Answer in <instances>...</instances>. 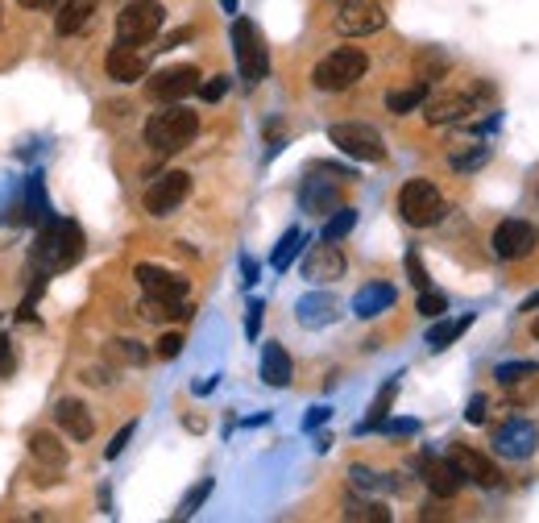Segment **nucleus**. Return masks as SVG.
I'll return each instance as SVG.
<instances>
[{
	"label": "nucleus",
	"mask_w": 539,
	"mask_h": 523,
	"mask_svg": "<svg viewBox=\"0 0 539 523\" xmlns=\"http://www.w3.org/2000/svg\"><path fill=\"white\" fill-rule=\"evenodd\" d=\"M328 142H332L340 154L357 158V162H382V158H386V142H382V133H378L374 125H361V121L332 125V129H328Z\"/></svg>",
	"instance_id": "423d86ee"
},
{
	"label": "nucleus",
	"mask_w": 539,
	"mask_h": 523,
	"mask_svg": "<svg viewBox=\"0 0 539 523\" xmlns=\"http://www.w3.org/2000/svg\"><path fill=\"white\" fill-rule=\"evenodd\" d=\"M208 494H212V478H204L200 486H195V490L187 494V499H183V507H179V515H183V519H187V515H195V511L204 507V499H208Z\"/></svg>",
	"instance_id": "e433bc0d"
},
{
	"label": "nucleus",
	"mask_w": 539,
	"mask_h": 523,
	"mask_svg": "<svg viewBox=\"0 0 539 523\" xmlns=\"http://www.w3.org/2000/svg\"><path fill=\"white\" fill-rule=\"evenodd\" d=\"M96 17V0H63L59 13H54V30L63 38H75L79 30H88Z\"/></svg>",
	"instance_id": "aec40b11"
},
{
	"label": "nucleus",
	"mask_w": 539,
	"mask_h": 523,
	"mask_svg": "<svg viewBox=\"0 0 539 523\" xmlns=\"http://www.w3.org/2000/svg\"><path fill=\"white\" fill-rule=\"evenodd\" d=\"M394 308V287L390 283H365L357 295H353V312L361 316V320H374V316H382V312H390Z\"/></svg>",
	"instance_id": "412c9836"
},
{
	"label": "nucleus",
	"mask_w": 539,
	"mask_h": 523,
	"mask_svg": "<svg viewBox=\"0 0 539 523\" xmlns=\"http://www.w3.org/2000/svg\"><path fill=\"white\" fill-rule=\"evenodd\" d=\"M262 378H266V387H291V378H295L291 353L282 349L278 341L262 349Z\"/></svg>",
	"instance_id": "4be33fe9"
},
{
	"label": "nucleus",
	"mask_w": 539,
	"mask_h": 523,
	"mask_svg": "<svg viewBox=\"0 0 539 523\" xmlns=\"http://www.w3.org/2000/svg\"><path fill=\"white\" fill-rule=\"evenodd\" d=\"M407 274H411V283H415L419 291H428V270H423L419 254H407Z\"/></svg>",
	"instance_id": "79ce46f5"
},
{
	"label": "nucleus",
	"mask_w": 539,
	"mask_h": 523,
	"mask_svg": "<svg viewBox=\"0 0 539 523\" xmlns=\"http://www.w3.org/2000/svg\"><path fill=\"white\" fill-rule=\"evenodd\" d=\"M108 357H117V362H125V366H146L150 362L146 345H137V341H112Z\"/></svg>",
	"instance_id": "473e14b6"
},
{
	"label": "nucleus",
	"mask_w": 539,
	"mask_h": 523,
	"mask_svg": "<svg viewBox=\"0 0 539 523\" xmlns=\"http://www.w3.org/2000/svg\"><path fill=\"white\" fill-rule=\"evenodd\" d=\"M299 204H303V212L336 208V187H332V183H320V179H307L303 191H299Z\"/></svg>",
	"instance_id": "393cba45"
},
{
	"label": "nucleus",
	"mask_w": 539,
	"mask_h": 523,
	"mask_svg": "<svg viewBox=\"0 0 539 523\" xmlns=\"http://www.w3.org/2000/svg\"><path fill=\"white\" fill-rule=\"evenodd\" d=\"M146 92H150V100H158V104H179V100H187L191 92H200V67H191V63L166 67V71H158V75L150 79Z\"/></svg>",
	"instance_id": "6e6552de"
},
{
	"label": "nucleus",
	"mask_w": 539,
	"mask_h": 523,
	"mask_svg": "<svg viewBox=\"0 0 539 523\" xmlns=\"http://www.w3.org/2000/svg\"><path fill=\"white\" fill-rule=\"evenodd\" d=\"M233 54H237V71L245 84H258V79H266L270 71V54H266V42L258 34V25L237 17L233 21Z\"/></svg>",
	"instance_id": "39448f33"
},
{
	"label": "nucleus",
	"mask_w": 539,
	"mask_h": 523,
	"mask_svg": "<svg viewBox=\"0 0 539 523\" xmlns=\"http://www.w3.org/2000/svg\"><path fill=\"white\" fill-rule=\"evenodd\" d=\"M394 395H399V382H386V387H382V395H378V399H374V407H370V420L361 424V432H370V428H382V424H386Z\"/></svg>",
	"instance_id": "c85d7f7f"
},
{
	"label": "nucleus",
	"mask_w": 539,
	"mask_h": 523,
	"mask_svg": "<svg viewBox=\"0 0 539 523\" xmlns=\"http://www.w3.org/2000/svg\"><path fill=\"white\" fill-rule=\"evenodd\" d=\"M295 312H299V324L320 328V324H328V320L336 316V299H332V295H320V291H316V295H303Z\"/></svg>",
	"instance_id": "5701e85b"
},
{
	"label": "nucleus",
	"mask_w": 539,
	"mask_h": 523,
	"mask_svg": "<svg viewBox=\"0 0 539 523\" xmlns=\"http://www.w3.org/2000/svg\"><path fill=\"white\" fill-rule=\"evenodd\" d=\"M104 71H108V79H117V84H137V79L146 75V54H141L137 46L117 42L104 54Z\"/></svg>",
	"instance_id": "f3484780"
},
{
	"label": "nucleus",
	"mask_w": 539,
	"mask_h": 523,
	"mask_svg": "<svg viewBox=\"0 0 539 523\" xmlns=\"http://www.w3.org/2000/svg\"><path fill=\"white\" fill-rule=\"evenodd\" d=\"M423 482H428V490L436 494V499H452L461 486H465V478H461V470L452 465L448 457L440 461V457H428L423 461Z\"/></svg>",
	"instance_id": "a211bd4d"
},
{
	"label": "nucleus",
	"mask_w": 539,
	"mask_h": 523,
	"mask_svg": "<svg viewBox=\"0 0 539 523\" xmlns=\"http://www.w3.org/2000/svg\"><path fill=\"white\" fill-rule=\"evenodd\" d=\"M25 220H34V225H46V220H50V204H46V191H42V175L25 179Z\"/></svg>",
	"instance_id": "a878e982"
},
{
	"label": "nucleus",
	"mask_w": 539,
	"mask_h": 523,
	"mask_svg": "<svg viewBox=\"0 0 539 523\" xmlns=\"http://www.w3.org/2000/svg\"><path fill=\"white\" fill-rule=\"evenodd\" d=\"M535 245V229L527 225V220H502V225L494 229V254L502 262H515V258H527Z\"/></svg>",
	"instance_id": "2eb2a0df"
},
{
	"label": "nucleus",
	"mask_w": 539,
	"mask_h": 523,
	"mask_svg": "<svg viewBox=\"0 0 539 523\" xmlns=\"http://www.w3.org/2000/svg\"><path fill=\"white\" fill-rule=\"evenodd\" d=\"M469 324H473V316H461V320H444V324H436L432 333H428V345H432V349H448L452 341H457V337L465 333Z\"/></svg>",
	"instance_id": "cd10ccee"
},
{
	"label": "nucleus",
	"mask_w": 539,
	"mask_h": 523,
	"mask_svg": "<svg viewBox=\"0 0 539 523\" xmlns=\"http://www.w3.org/2000/svg\"><path fill=\"white\" fill-rule=\"evenodd\" d=\"M30 453L38 465H50V470H63L67 465V449L59 445V436H50V432H34L30 436Z\"/></svg>",
	"instance_id": "b1692460"
},
{
	"label": "nucleus",
	"mask_w": 539,
	"mask_h": 523,
	"mask_svg": "<svg viewBox=\"0 0 539 523\" xmlns=\"http://www.w3.org/2000/svg\"><path fill=\"white\" fill-rule=\"evenodd\" d=\"M353 486H361V490H374V486H378V478H374L370 470H361V465H353Z\"/></svg>",
	"instance_id": "a18cd8bd"
},
{
	"label": "nucleus",
	"mask_w": 539,
	"mask_h": 523,
	"mask_svg": "<svg viewBox=\"0 0 539 523\" xmlns=\"http://www.w3.org/2000/svg\"><path fill=\"white\" fill-rule=\"evenodd\" d=\"M535 445H539V428H535L531 420H510V424H502V428L494 432V449H498L502 457L523 461V457L535 453Z\"/></svg>",
	"instance_id": "4468645a"
},
{
	"label": "nucleus",
	"mask_w": 539,
	"mask_h": 523,
	"mask_svg": "<svg viewBox=\"0 0 539 523\" xmlns=\"http://www.w3.org/2000/svg\"><path fill=\"white\" fill-rule=\"evenodd\" d=\"M523 308H527V312H531V308H539V291H535V295L527 299V304H523Z\"/></svg>",
	"instance_id": "864d4df0"
},
{
	"label": "nucleus",
	"mask_w": 539,
	"mask_h": 523,
	"mask_svg": "<svg viewBox=\"0 0 539 523\" xmlns=\"http://www.w3.org/2000/svg\"><path fill=\"white\" fill-rule=\"evenodd\" d=\"M386 432H399V436H407V432H415V420H394V424H386Z\"/></svg>",
	"instance_id": "8fccbe9b"
},
{
	"label": "nucleus",
	"mask_w": 539,
	"mask_h": 523,
	"mask_svg": "<svg viewBox=\"0 0 539 523\" xmlns=\"http://www.w3.org/2000/svg\"><path fill=\"white\" fill-rule=\"evenodd\" d=\"M345 519H365V523H390V511L382 503H349Z\"/></svg>",
	"instance_id": "f704fd0d"
},
{
	"label": "nucleus",
	"mask_w": 539,
	"mask_h": 523,
	"mask_svg": "<svg viewBox=\"0 0 539 523\" xmlns=\"http://www.w3.org/2000/svg\"><path fill=\"white\" fill-rule=\"evenodd\" d=\"M324 420H328V407H311V411H307V420H303V428L311 432V428H320Z\"/></svg>",
	"instance_id": "de8ad7c7"
},
{
	"label": "nucleus",
	"mask_w": 539,
	"mask_h": 523,
	"mask_svg": "<svg viewBox=\"0 0 539 523\" xmlns=\"http://www.w3.org/2000/svg\"><path fill=\"white\" fill-rule=\"evenodd\" d=\"M241 274H245V287H253V283H258V262L241 258Z\"/></svg>",
	"instance_id": "09e8293b"
},
{
	"label": "nucleus",
	"mask_w": 539,
	"mask_h": 523,
	"mask_svg": "<svg viewBox=\"0 0 539 523\" xmlns=\"http://www.w3.org/2000/svg\"><path fill=\"white\" fill-rule=\"evenodd\" d=\"M195 133H200V117H195L191 108H183V104H166L162 113H154L146 121V142L158 154H175V150L191 146Z\"/></svg>",
	"instance_id": "f03ea898"
},
{
	"label": "nucleus",
	"mask_w": 539,
	"mask_h": 523,
	"mask_svg": "<svg viewBox=\"0 0 539 523\" xmlns=\"http://www.w3.org/2000/svg\"><path fill=\"white\" fill-rule=\"evenodd\" d=\"M531 374H539L535 362H506V366L494 370V378L502 382V387H515V382H523V378H531Z\"/></svg>",
	"instance_id": "72a5a7b5"
},
{
	"label": "nucleus",
	"mask_w": 539,
	"mask_h": 523,
	"mask_svg": "<svg viewBox=\"0 0 539 523\" xmlns=\"http://www.w3.org/2000/svg\"><path fill=\"white\" fill-rule=\"evenodd\" d=\"M469 113H477V100L469 92H444L423 104V121L428 125H461L469 121Z\"/></svg>",
	"instance_id": "ddd939ff"
},
{
	"label": "nucleus",
	"mask_w": 539,
	"mask_h": 523,
	"mask_svg": "<svg viewBox=\"0 0 539 523\" xmlns=\"http://www.w3.org/2000/svg\"><path fill=\"white\" fill-rule=\"evenodd\" d=\"M531 333H535V337H539V316H535V324H531Z\"/></svg>",
	"instance_id": "6e6d98bb"
},
{
	"label": "nucleus",
	"mask_w": 539,
	"mask_h": 523,
	"mask_svg": "<svg viewBox=\"0 0 539 523\" xmlns=\"http://www.w3.org/2000/svg\"><path fill=\"white\" fill-rule=\"evenodd\" d=\"M179 353H183V337L179 333H166L158 341V357H179Z\"/></svg>",
	"instance_id": "c03bdc74"
},
{
	"label": "nucleus",
	"mask_w": 539,
	"mask_h": 523,
	"mask_svg": "<svg viewBox=\"0 0 539 523\" xmlns=\"http://www.w3.org/2000/svg\"><path fill=\"white\" fill-rule=\"evenodd\" d=\"M13 370H17V349L9 337H0V378H13Z\"/></svg>",
	"instance_id": "a19ab883"
},
{
	"label": "nucleus",
	"mask_w": 539,
	"mask_h": 523,
	"mask_svg": "<svg viewBox=\"0 0 539 523\" xmlns=\"http://www.w3.org/2000/svg\"><path fill=\"white\" fill-rule=\"evenodd\" d=\"M54 420H59V428L71 436V440H88L96 432V420H92V411L83 407L79 399H63L59 407H54Z\"/></svg>",
	"instance_id": "6ab92c4d"
},
{
	"label": "nucleus",
	"mask_w": 539,
	"mask_h": 523,
	"mask_svg": "<svg viewBox=\"0 0 539 523\" xmlns=\"http://www.w3.org/2000/svg\"><path fill=\"white\" fill-rule=\"evenodd\" d=\"M162 21H166L162 0H133V5H125V9L117 13V42H125V46H146V42L158 38Z\"/></svg>",
	"instance_id": "20e7f679"
},
{
	"label": "nucleus",
	"mask_w": 539,
	"mask_h": 523,
	"mask_svg": "<svg viewBox=\"0 0 539 523\" xmlns=\"http://www.w3.org/2000/svg\"><path fill=\"white\" fill-rule=\"evenodd\" d=\"M17 5H25V9H38V0H17Z\"/></svg>",
	"instance_id": "5fc2aeb1"
},
{
	"label": "nucleus",
	"mask_w": 539,
	"mask_h": 523,
	"mask_svg": "<svg viewBox=\"0 0 539 523\" xmlns=\"http://www.w3.org/2000/svg\"><path fill=\"white\" fill-rule=\"evenodd\" d=\"M345 254L336 250V241H320L316 250L307 254V262H303V274L311 283H336V279H345Z\"/></svg>",
	"instance_id": "dca6fc26"
},
{
	"label": "nucleus",
	"mask_w": 539,
	"mask_h": 523,
	"mask_svg": "<svg viewBox=\"0 0 539 523\" xmlns=\"http://www.w3.org/2000/svg\"><path fill=\"white\" fill-rule=\"evenodd\" d=\"M486 411H490L486 395H473V399H469V411H465V420H469V424H486Z\"/></svg>",
	"instance_id": "37998d69"
},
{
	"label": "nucleus",
	"mask_w": 539,
	"mask_h": 523,
	"mask_svg": "<svg viewBox=\"0 0 539 523\" xmlns=\"http://www.w3.org/2000/svg\"><path fill=\"white\" fill-rule=\"evenodd\" d=\"M133 279L141 283V291H146V295H154V299H170V304H183L187 291H191V283L183 279V274L162 270V266H154V262H141V266L133 270Z\"/></svg>",
	"instance_id": "9b49d317"
},
{
	"label": "nucleus",
	"mask_w": 539,
	"mask_h": 523,
	"mask_svg": "<svg viewBox=\"0 0 539 523\" xmlns=\"http://www.w3.org/2000/svg\"><path fill=\"white\" fill-rule=\"evenodd\" d=\"M448 461L457 465V470H461V478H465V482H473V486H486V490L502 486V474H498V465H494L486 453H477L473 445H461V440H457V445L448 449Z\"/></svg>",
	"instance_id": "f8f14e48"
},
{
	"label": "nucleus",
	"mask_w": 539,
	"mask_h": 523,
	"mask_svg": "<svg viewBox=\"0 0 539 523\" xmlns=\"http://www.w3.org/2000/svg\"><path fill=\"white\" fill-rule=\"evenodd\" d=\"M224 92H229V79L224 75H212V79H200V96L208 100V104H216Z\"/></svg>",
	"instance_id": "58836bf2"
},
{
	"label": "nucleus",
	"mask_w": 539,
	"mask_h": 523,
	"mask_svg": "<svg viewBox=\"0 0 539 523\" xmlns=\"http://www.w3.org/2000/svg\"><path fill=\"white\" fill-rule=\"evenodd\" d=\"M357 225V208H336V216L324 225V241H340V237H349Z\"/></svg>",
	"instance_id": "2f4dec72"
},
{
	"label": "nucleus",
	"mask_w": 539,
	"mask_h": 523,
	"mask_svg": "<svg viewBox=\"0 0 539 523\" xmlns=\"http://www.w3.org/2000/svg\"><path fill=\"white\" fill-rule=\"evenodd\" d=\"M220 5H224V13H237V0H220Z\"/></svg>",
	"instance_id": "603ef678"
},
{
	"label": "nucleus",
	"mask_w": 539,
	"mask_h": 523,
	"mask_svg": "<svg viewBox=\"0 0 539 523\" xmlns=\"http://www.w3.org/2000/svg\"><path fill=\"white\" fill-rule=\"evenodd\" d=\"M386 25V9L378 0H345L336 9V30L345 38H365V34H378Z\"/></svg>",
	"instance_id": "1a4fd4ad"
},
{
	"label": "nucleus",
	"mask_w": 539,
	"mask_h": 523,
	"mask_svg": "<svg viewBox=\"0 0 539 523\" xmlns=\"http://www.w3.org/2000/svg\"><path fill=\"white\" fill-rule=\"evenodd\" d=\"M83 254V233L75 220H46L42 233H38V245H34V262L54 274V270H67L75 266Z\"/></svg>",
	"instance_id": "f257e3e1"
},
{
	"label": "nucleus",
	"mask_w": 539,
	"mask_h": 523,
	"mask_svg": "<svg viewBox=\"0 0 539 523\" xmlns=\"http://www.w3.org/2000/svg\"><path fill=\"white\" fill-rule=\"evenodd\" d=\"M486 158H490V146H473L469 154H452V167H457V171H473V167H481Z\"/></svg>",
	"instance_id": "4c0bfd02"
},
{
	"label": "nucleus",
	"mask_w": 539,
	"mask_h": 523,
	"mask_svg": "<svg viewBox=\"0 0 539 523\" xmlns=\"http://www.w3.org/2000/svg\"><path fill=\"white\" fill-rule=\"evenodd\" d=\"M299 245H303V233L299 229H287V233H282V241L274 245V270H287L291 262H295V254H299Z\"/></svg>",
	"instance_id": "c756f323"
},
{
	"label": "nucleus",
	"mask_w": 539,
	"mask_h": 523,
	"mask_svg": "<svg viewBox=\"0 0 539 523\" xmlns=\"http://www.w3.org/2000/svg\"><path fill=\"white\" fill-rule=\"evenodd\" d=\"M415 312H419V316H428V320H436V316H444V312H448V299H444L440 291H419Z\"/></svg>",
	"instance_id": "c9c22d12"
},
{
	"label": "nucleus",
	"mask_w": 539,
	"mask_h": 523,
	"mask_svg": "<svg viewBox=\"0 0 539 523\" xmlns=\"http://www.w3.org/2000/svg\"><path fill=\"white\" fill-rule=\"evenodd\" d=\"M258 328H262V304H249V324H245V333H249V337H258Z\"/></svg>",
	"instance_id": "49530a36"
},
{
	"label": "nucleus",
	"mask_w": 539,
	"mask_h": 523,
	"mask_svg": "<svg viewBox=\"0 0 539 523\" xmlns=\"http://www.w3.org/2000/svg\"><path fill=\"white\" fill-rule=\"evenodd\" d=\"M423 104V84H411V88H399V92H390L386 96V108H390V113H415V108Z\"/></svg>",
	"instance_id": "7c9ffc66"
},
{
	"label": "nucleus",
	"mask_w": 539,
	"mask_h": 523,
	"mask_svg": "<svg viewBox=\"0 0 539 523\" xmlns=\"http://www.w3.org/2000/svg\"><path fill=\"white\" fill-rule=\"evenodd\" d=\"M133 432H137V424H125V428H121L117 436H112V445L104 449V457H108V461H117V457L125 453V445H129V440H133Z\"/></svg>",
	"instance_id": "ea45409f"
},
{
	"label": "nucleus",
	"mask_w": 539,
	"mask_h": 523,
	"mask_svg": "<svg viewBox=\"0 0 539 523\" xmlns=\"http://www.w3.org/2000/svg\"><path fill=\"white\" fill-rule=\"evenodd\" d=\"M63 0H38V9H59Z\"/></svg>",
	"instance_id": "3c124183"
},
{
	"label": "nucleus",
	"mask_w": 539,
	"mask_h": 523,
	"mask_svg": "<svg viewBox=\"0 0 539 523\" xmlns=\"http://www.w3.org/2000/svg\"><path fill=\"white\" fill-rule=\"evenodd\" d=\"M399 212H403L407 225L428 229V225H436V220L444 216V196L436 191V183L411 179V183H403V191H399Z\"/></svg>",
	"instance_id": "0eeeda50"
},
{
	"label": "nucleus",
	"mask_w": 539,
	"mask_h": 523,
	"mask_svg": "<svg viewBox=\"0 0 539 523\" xmlns=\"http://www.w3.org/2000/svg\"><path fill=\"white\" fill-rule=\"evenodd\" d=\"M191 196V175L187 171H166L146 187V212L150 216H170Z\"/></svg>",
	"instance_id": "9d476101"
},
{
	"label": "nucleus",
	"mask_w": 539,
	"mask_h": 523,
	"mask_svg": "<svg viewBox=\"0 0 539 523\" xmlns=\"http://www.w3.org/2000/svg\"><path fill=\"white\" fill-rule=\"evenodd\" d=\"M141 316H146V320H187L191 316V308H187V299H183V304H170V299H154V295H146V299H141V308H137Z\"/></svg>",
	"instance_id": "bb28decb"
},
{
	"label": "nucleus",
	"mask_w": 539,
	"mask_h": 523,
	"mask_svg": "<svg viewBox=\"0 0 539 523\" xmlns=\"http://www.w3.org/2000/svg\"><path fill=\"white\" fill-rule=\"evenodd\" d=\"M365 71H370V59H365V50L340 46V50L324 54V59L316 63V71H311V84H316L320 92H345V88L357 84V79H365Z\"/></svg>",
	"instance_id": "7ed1b4c3"
}]
</instances>
